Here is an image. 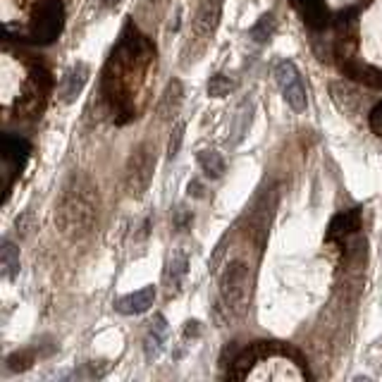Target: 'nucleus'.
Returning a JSON list of instances; mask_svg holds the SVG:
<instances>
[{
    "instance_id": "1",
    "label": "nucleus",
    "mask_w": 382,
    "mask_h": 382,
    "mask_svg": "<svg viewBox=\"0 0 382 382\" xmlns=\"http://www.w3.org/2000/svg\"><path fill=\"white\" fill-rule=\"evenodd\" d=\"M153 53L141 34L134 27H127L125 34L120 36V44L113 51L110 65L106 72V94L113 101V108H122L132 117V108L127 106V98H134L136 82L146 75Z\"/></svg>"
},
{
    "instance_id": "2",
    "label": "nucleus",
    "mask_w": 382,
    "mask_h": 382,
    "mask_svg": "<svg viewBox=\"0 0 382 382\" xmlns=\"http://www.w3.org/2000/svg\"><path fill=\"white\" fill-rule=\"evenodd\" d=\"M98 189L87 174L75 172L65 182L56 205V225L60 234L72 241H79L91 234L98 222Z\"/></svg>"
},
{
    "instance_id": "3",
    "label": "nucleus",
    "mask_w": 382,
    "mask_h": 382,
    "mask_svg": "<svg viewBox=\"0 0 382 382\" xmlns=\"http://www.w3.org/2000/svg\"><path fill=\"white\" fill-rule=\"evenodd\" d=\"M248 299H251L248 265L244 260H232L220 277V304L229 315L241 318L248 311Z\"/></svg>"
},
{
    "instance_id": "4",
    "label": "nucleus",
    "mask_w": 382,
    "mask_h": 382,
    "mask_svg": "<svg viewBox=\"0 0 382 382\" xmlns=\"http://www.w3.org/2000/svg\"><path fill=\"white\" fill-rule=\"evenodd\" d=\"M63 29V5L60 0H34L24 36L36 44H51Z\"/></svg>"
},
{
    "instance_id": "5",
    "label": "nucleus",
    "mask_w": 382,
    "mask_h": 382,
    "mask_svg": "<svg viewBox=\"0 0 382 382\" xmlns=\"http://www.w3.org/2000/svg\"><path fill=\"white\" fill-rule=\"evenodd\" d=\"M155 172V148L151 144H139L132 151L125 167V191L132 198H141L148 191Z\"/></svg>"
},
{
    "instance_id": "6",
    "label": "nucleus",
    "mask_w": 382,
    "mask_h": 382,
    "mask_svg": "<svg viewBox=\"0 0 382 382\" xmlns=\"http://www.w3.org/2000/svg\"><path fill=\"white\" fill-rule=\"evenodd\" d=\"M275 79L282 89L284 101L292 106V110H296V113L306 110V103H308L306 89H304V82H301V75H299V70H296V65L289 63V60H282V63L275 68Z\"/></svg>"
},
{
    "instance_id": "7",
    "label": "nucleus",
    "mask_w": 382,
    "mask_h": 382,
    "mask_svg": "<svg viewBox=\"0 0 382 382\" xmlns=\"http://www.w3.org/2000/svg\"><path fill=\"white\" fill-rule=\"evenodd\" d=\"M222 17V0H203L193 17V36L198 41H205L217 29Z\"/></svg>"
},
{
    "instance_id": "8",
    "label": "nucleus",
    "mask_w": 382,
    "mask_h": 382,
    "mask_svg": "<svg viewBox=\"0 0 382 382\" xmlns=\"http://www.w3.org/2000/svg\"><path fill=\"white\" fill-rule=\"evenodd\" d=\"M186 272H189V258H186L184 251H174L165 265V275H163L167 296H177L182 292V284H184Z\"/></svg>"
},
{
    "instance_id": "9",
    "label": "nucleus",
    "mask_w": 382,
    "mask_h": 382,
    "mask_svg": "<svg viewBox=\"0 0 382 382\" xmlns=\"http://www.w3.org/2000/svg\"><path fill=\"white\" fill-rule=\"evenodd\" d=\"M182 101H184V89H182V82H179V79H172V82L165 87V91H163L160 101H158V106H155L158 120H160V122L172 120L174 115L179 113Z\"/></svg>"
},
{
    "instance_id": "10",
    "label": "nucleus",
    "mask_w": 382,
    "mask_h": 382,
    "mask_svg": "<svg viewBox=\"0 0 382 382\" xmlns=\"http://www.w3.org/2000/svg\"><path fill=\"white\" fill-rule=\"evenodd\" d=\"M29 151H32V146H29L27 139L15 136V134H3V160L8 172H17V170L22 167Z\"/></svg>"
},
{
    "instance_id": "11",
    "label": "nucleus",
    "mask_w": 382,
    "mask_h": 382,
    "mask_svg": "<svg viewBox=\"0 0 382 382\" xmlns=\"http://www.w3.org/2000/svg\"><path fill=\"white\" fill-rule=\"evenodd\" d=\"M153 301H155V287H144L134 294H127L122 299H117L115 308L125 315H139V313H146L148 308L153 306Z\"/></svg>"
},
{
    "instance_id": "12",
    "label": "nucleus",
    "mask_w": 382,
    "mask_h": 382,
    "mask_svg": "<svg viewBox=\"0 0 382 382\" xmlns=\"http://www.w3.org/2000/svg\"><path fill=\"white\" fill-rule=\"evenodd\" d=\"M165 337H167V320L165 315L158 313L148 327L146 339H144V354H146L148 361H155L160 356L163 347H165Z\"/></svg>"
},
{
    "instance_id": "13",
    "label": "nucleus",
    "mask_w": 382,
    "mask_h": 382,
    "mask_svg": "<svg viewBox=\"0 0 382 382\" xmlns=\"http://www.w3.org/2000/svg\"><path fill=\"white\" fill-rule=\"evenodd\" d=\"M87 79H89V68L84 63H77L75 68H72L68 75L63 77V87H60V96H63V101L65 103L75 101L77 96L82 94Z\"/></svg>"
},
{
    "instance_id": "14",
    "label": "nucleus",
    "mask_w": 382,
    "mask_h": 382,
    "mask_svg": "<svg viewBox=\"0 0 382 382\" xmlns=\"http://www.w3.org/2000/svg\"><path fill=\"white\" fill-rule=\"evenodd\" d=\"M294 8L301 12L304 22L313 29H323L327 24V8L325 0H292Z\"/></svg>"
},
{
    "instance_id": "15",
    "label": "nucleus",
    "mask_w": 382,
    "mask_h": 382,
    "mask_svg": "<svg viewBox=\"0 0 382 382\" xmlns=\"http://www.w3.org/2000/svg\"><path fill=\"white\" fill-rule=\"evenodd\" d=\"M251 113H253L251 101H244L239 108H236L234 120H232V129H229V134H232V136L227 139L232 146H236V144H239L241 139L248 134V127H251Z\"/></svg>"
},
{
    "instance_id": "16",
    "label": "nucleus",
    "mask_w": 382,
    "mask_h": 382,
    "mask_svg": "<svg viewBox=\"0 0 382 382\" xmlns=\"http://www.w3.org/2000/svg\"><path fill=\"white\" fill-rule=\"evenodd\" d=\"M359 222H361L359 208H351V210H344V213H339L335 220L330 222V239H337V236L351 234L354 229H359Z\"/></svg>"
},
{
    "instance_id": "17",
    "label": "nucleus",
    "mask_w": 382,
    "mask_h": 382,
    "mask_svg": "<svg viewBox=\"0 0 382 382\" xmlns=\"http://www.w3.org/2000/svg\"><path fill=\"white\" fill-rule=\"evenodd\" d=\"M0 265H3V275L8 280H15L20 272V248L12 244L10 239H3V248H0Z\"/></svg>"
},
{
    "instance_id": "18",
    "label": "nucleus",
    "mask_w": 382,
    "mask_h": 382,
    "mask_svg": "<svg viewBox=\"0 0 382 382\" xmlns=\"http://www.w3.org/2000/svg\"><path fill=\"white\" fill-rule=\"evenodd\" d=\"M198 165L210 179H220L225 174V160L217 151H201L198 153Z\"/></svg>"
},
{
    "instance_id": "19",
    "label": "nucleus",
    "mask_w": 382,
    "mask_h": 382,
    "mask_svg": "<svg viewBox=\"0 0 382 382\" xmlns=\"http://www.w3.org/2000/svg\"><path fill=\"white\" fill-rule=\"evenodd\" d=\"M277 29V22H275V15H263L258 20V24H253L251 32H248V36H251L256 44H265V41L272 39V34H275Z\"/></svg>"
},
{
    "instance_id": "20",
    "label": "nucleus",
    "mask_w": 382,
    "mask_h": 382,
    "mask_svg": "<svg viewBox=\"0 0 382 382\" xmlns=\"http://www.w3.org/2000/svg\"><path fill=\"white\" fill-rule=\"evenodd\" d=\"M234 89H236V82L229 79L227 75H213L208 82V96H213V98H225Z\"/></svg>"
},
{
    "instance_id": "21",
    "label": "nucleus",
    "mask_w": 382,
    "mask_h": 382,
    "mask_svg": "<svg viewBox=\"0 0 382 382\" xmlns=\"http://www.w3.org/2000/svg\"><path fill=\"white\" fill-rule=\"evenodd\" d=\"M184 122H177L174 125V129H172V136H170V141H167V158L172 160L174 155L179 153V148H182V141H184Z\"/></svg>"
},
{
    "instance_id": "22",
    "label": "nucleus",
    "mask_w": 382,
    "mask_h": 382,
    "mask_svg": "<svg viewBox=\"0 0 382 382\" xmlns=\"http://www.w3.org/2000/svg\"><path fill=\"white\" fill-rule=\"evenodd\" d=\"M29 366H32V354L29 351H22V354H15L8 359L10 371H27Z\"/></svg>"
},
{
    "instance_id": "23",
    "label": "nucleus",
    "mask_w": 382,
    "mask_h": 382,
    "mask_svg": "<svg viewBox=\"0 0 382 382\" xmlns=\"http://www.w3.org/2000/svg\"><path fill=\"white\" fill-rule=\"evenodd\" d=\"M34 229V213H24L22 217H17V232L22 236H29Z\"/></svg>"
},
{
    "instance_id": "24",
    "label": "nucleus",
    "mask_w": 382,
    "mask_h": 382,
    "mask_svg": "<svg viewBox=\"0 0 382 382\" xmlns=\"http://www.w3.org/2000/svg\"><path fill=\"white\" fill-rule=\"evenodd\" d=\"M371 129L378 136H382V103H378L371 110Z\"/></svg>"
},
{
    "instance_id": "25",
    "label": "nucleus",
    "mask_w": 382,
    "mask_h": 382,
    "mask_svg": "<svg viewBox=\"0 0 382 382\" xmlns=\"http://www.w3.org/2000/svg\"><path fill=\"white\" fill-rule=\"evenodd\" d=\"M189 222H191V215L186 213V208H182L179 205V208L174 210V225H177V229H184Z\"/></svg>"
},
{
    "instance_id": "26",
    "label": "nucleus",
    "mask_w": 382,
    "mask_h": 382,
    "mask_svg": "<svg viewBox=\"0 0 382 382\" xmlns=\"http://www.w3.org/2000/svg\"><path fill=\"white\" fill-rule=\"evenodd\" d=\"M186 191H189V196H193V198H201L203 196V184L201 182H189V186H186Z\"/></svg>"
},
{
    "instance_id": "27",
    "label": "nucleus",
    "mask_w": 382,
    "mask_h": 382,
    "mask_svg": "<svg viewBox=\"0 0 382 382\" xmlns=\"http://www.w3.org/2000/svg\"><path fill=\"white\" fill-rule=\"evenodd\" d=\"M184 337H198V323H196V320H189V323H186Z\"/></svg>"
},
{
    "instance_id": "28",
    "label": "nucleus",
    "mask_w": 382,
    "mask_h": 382,
    "mask_svg": "<svg viewBox=\"0 0 382 382\" xmlns=\"http://www.w3.org/2000/svg\"><path fill=\"white\" fill-rule=\"evenodd\" d=\"M103 3H106L108 8H115V5H120V0H103Z\"/></svg>"
},
{
    "instance_id": "29",
    "label": "nucleus",
    "mask_w": 382,
    "mask_h": 382,
    "mask_svg": "<svg viewBox=\"0 0 382 382\" xmlns=\"http://www.w3.org/2000/svg\"><path fill=\"white\" fill-rule=\"evenodd\" d=\"M148 3H151V5H163L165 0H148Z\"/></svg>"
}]
</instances>
